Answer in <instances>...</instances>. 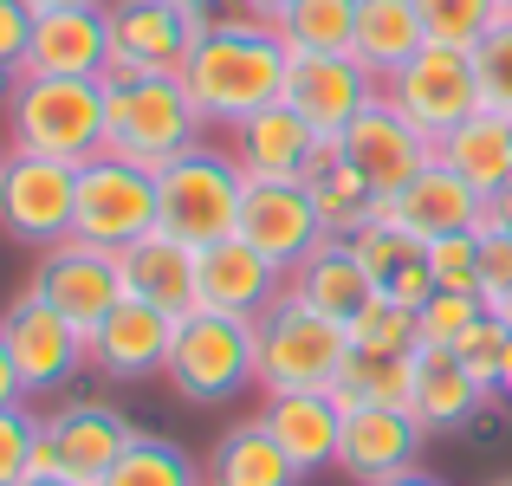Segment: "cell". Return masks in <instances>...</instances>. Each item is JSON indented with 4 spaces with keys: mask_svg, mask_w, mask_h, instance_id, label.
I'll return each instance as SVG.
<instances>
[{
    "mask_svg": "<svg viewBox=\"0 0 512 486\" xmlns=\"http://www.w3.org/2000/svg\"><path fill=\"white\" fill-rule=\"evenodd\" d=\"M376 91L383 85H376L357 59H292V72H286V104L318 137H344L350 117H357Z\"/></svg>",
    "mask_w": 512,
    "mask_h": 486,
    "instance_id": "44dd1931",
    "label": "cell"
},
{
    "mask_svg": "<svg viewBox=\"0 0 512 486\" xmlns=\"http://www.w3.org/2000/svg\"><path fill=\"white\" fill-rule=\"evenodd\" d=\"M344 331H350V350L409 357V350H422V305H402V299H383V292H370V305H363V312L350 318Z\"/></svg>",
    "mask_w": 512,
    "mask_h": 486,
    "instance_id": "e575fe53",
    "label": "cell"
},
{
    "mask_svg": "<svg viewBox=\"0 0 512 486\" xmlns=\"http://www.w3.org/2000/svg\"><path fill=\"white\" fill-rule=\"evenodd\" d=\"M0 344H7V357H13L20 396H52V389H65L91 363L85 331L65 312H52L39 292H20V299L0 312Z\"/></svg>",
    "mask_w": 512,
    "mask_h": 486,
    "instance_id": "7c38bea8",
    "label": "cell"
},
{
    "mask_svg": "<svg viewBox=\"0 0 512 486\" xmlns=\"http://www.w3.org/2000/svg\"><path fill=\"white\" fill-rule=\"evenodd\" d=\"M240 201H247V169L227 143H195L188 156L156 169V227L188 247H214L234 234Z\"/></svg>",
    "mask_w": 512,
    "mask_h": 486,
    "instance_id": "5b68a950",
    "label": "cell"
},
{
    "mask_svg": "<svg viewBox=\"0 0 512 486\" xmlns=\"http://www.w3.org/2000/svg\"><path fill=\"white\" fill-rule=\"evenodd\" d=\"M78 221V169L33 150H7L0 162V234L26 247H59Z\"/></svg>",
    "mask_w": 512,
    "mask_h": 486,
    "instance_id": "9c48e42d",
    "label": "cell"
},
{
    "mask_svg": "<svg viewBox=\"0 0 512 486\" xmlns=\"http://www.w3.org/2000/svg\"><path fill=\"white\" fill-rule=\"evenodd\" d=\"M117 273H124L130 299L156 305V312H169V318H188L201 305L195 299V247L163 234V227H150L143 240H130V247L117 253Z\"/></svg>",
    "mask_w": 512,
    "mask_h": 486,
    "instance_id": "cb8c5ba5",
    "label": "cell"
},
{
    "mask_svg": "<svg viewBox=\"0 0 512 486\" xmlns=\"http://www.w3.org/2000/svg\"><path fill=\"white\" fill-rule=\"evenodd\" d=\"M299 182H305V195H312V208H318V221H325V234L350 240L357 227H370V221H376V188L363 182L357 169H350V156H344V143H338V137L318 143Z\"/></svg>",
    "mask_w": 512,
    "mask_h": 486,
    "instance_id": "83f0119b",
    "label": "cell"
},
{
    "mask_svg": "<svg viewBox=\"0 0 512 486\" xmlns=\"http://www.w3.org/2000/svg\"><path fill=\"white\" fill-rule=\"evenodd\" d=\"M234 234L253 240L279 273H292L318 240H331L325 221H318V208H312V195H305V182H247Z\"/></svg>",
    "mask_w": 512,
    "mask_h": 486,
    "instance_id": "e0dca14e",
    "label": "cell"
},
{
    "mask_svg": "<svg viewBox=\"0 0 512 486\" xmlns=\"http://www.w3.org/2000/svg\"><path fill=\"white\" fill-rule=\"evenodd\" d=\"M169 344H175V318L156 312L143 299H124L98 331L85 337L91 370L111 376V383H150V376L169 370Z\"/></svg>",
    "mask_w": 512,
    "mask_h": 486,
    "instance_id": "d6986e66",
    "label": "cell"
},
{
    "mask_svg": "<svg viewBox=\"0 0 512 486\" xmlns=\"http://www.w3.org/2000/svg\"><path fill=\"white\" fill-rule=\"evenodd\" d=\"M493 486H512V480H493Z\"/></svg>",
    "mask_w": 512,
    "mask_h": 486,
    "instance_id": "11a10c76",
    "label": "cell"
},
{
    "mask_svg": "<svg viewBox=\"0 0 512 486\" xmlns=\"http://www.w3.org/2000/svg\"><path fill=\"white\" fill-rule=\"evenodd\" d=\"M383 486H448V480H435L428 467H409V474H396V480H383Z\"/></svg>",
    "mask_w": 512,
    "mask_h": 486,
    "instance_id": "7dc6e473",
    "label": "cell"
},
{
    "mask_svg": "<svg viewBox=\"0 0 512 486\" xmlns=\"http://www.w3.org/2000/svg\"><path fill=\"white\" fill-rule=\"evenodd\" d=\"M111 65L104 78H156V72H182V59L195 52V39L208 33L214 13L175 7V0H111Z\"/></svg>",
    "mask_w": 512,
    "mask_h": 486,
    "instance_id": "30bf717a",
    "label": "cell"
},
{
    "mask_svg": "<svg viewBox=\"0 0 512 486\" xmlns=\"http://www.w3.org/2000/svg\"><path fill=\"white\" fill-rule=\"evenodd\" d=\"M428 273H435V292H480V227L474 234L428 240ZM480 299H487V292H480Z\"/></svg>",
    "mask_w": 512,
    "mask_h": 486,
    "instance_id": "74e56055",
    "label": "cell"
},
{
    "mask_svg": "<svg viewBox=\"0 0 512 486\" xmlns=\"http://www.w3.org/2000/svg\"><path fill=\"white\" fill-rule=\"evenodd\" d=\"M428 428L415 409H344V441H338V474L357 486H383L409 467H422Z\"/></svg>",
    "mask_w": 512,
    "mask_h": 486,
    "instance_id": "ac0fdd59",
    "label": "cell"
},
{
    "mask_svg": "<svg viewBox=\"0 0 512 486\" xmlns=\"http://www.w3.org/2000/svg\"><path fill=\"white\" fill-rule=\"evenodd\" d=\"M104 65H111V20H104V7L39 13L26 72H39V78H104Z\"/></svg>",
    "mask_w": 512,
    "mask_h": 486,
    "instance_id": "d4e9b609",
    "label": "cell"
},
{
    "mask_svg": "<svg viewBox=\"0 0 512 486\" xmlns=\"http://www.w3.org/2000/svg\"><path fill=\"white\" fill-rule=\"evenodd\" d=\"M175 7H195V13H214L221 0H175Z\"/></svg>",
    "mask_w": 512,
    "mask_h": 486,
    "instance_id": "816d5d0a",
    "label": "cell"
},
{
    "mask_svg": "<svg viewBox=\"0 0 512 486\" xmlns=\"http://www.w3.org/2000/svg\"><path fill=\"white\" fill-rule=\"evenodd\" d=\"M344 156H350V169L363 175V182L376 188V201L383 195H396V188H409L415 175L435 162V137H422V130L409 124V117L396 111V104L376 91L370 104H363L357 117H350V130H344Z\"/></svg>",
    "mask_w": 512,
    "mask_h": 486,
    "instance_id": "5bb4252c",
    "label": "cell"
},
{
    "mask_svg": "<svg viewBox=\"0 0 512 486\" xmlns=\"http://www.w3.org/2000/svg\"><path fill=\"white\" fill-rule=\"evenodd\" d=\"M350 363V331L299 299H279L260 318V396L273 389H331Z\"/></svg>",
    "mask_w": 512,
    "mask_h": 486,
    "instance_id": "8992f818",
    "label": "cell"
},
{
    "mask_svg": "<svg viewBox=\"0 0 512 486\" xmlns=\"http://www.w3.org/2000/svg\"><path fill=\"white\" fill-rule=\"evenodd\" d=\"M0 162H7V150H0Z\"/></svg>",
    "mask_w": 512,
    "mask_h": 486,
    "instance_id": "9f6ffc18",
    "label": "cell"
},
{
    "mask_svg": "<svg viewBox=\"0 0 512 486\" xmlns=\"http://www.w3.org/2000/svg\"><path fill=\"white\" fill-rule=\"evenodd\" d=\"M506 344H512V324L506 318H493V312H480L474 324H467V337L454 344V357L467 363V370L480 376V383L500 396V370H506Z\"/></svg>",
    "mask_w": 512,
    "mask_h": 486,
    "instance_id": "f35d334b",
    "label": "cell"
},
{
    "mask_svg": "<svg viewBox=\"0 0 512 486\" xmlns=\"http://www.w3.org/2000/svg\"><path fill=\"white\" fill-rule=\"evenodd\" d=\"M500 7H506V13H512V0H500Z\"/></svg>",
    "mask_w": 512,
    "mask_h": 486,
    "instance_id": "db71d44e",
    "label": "cell"
},
{
    "mask_svg": "<svg viewBox=\"0 0 512 486\" xmlns=\"http://www.w3.org/2000/svg\"><path fill=\"white\" fill-rule=\"evenodd\" d=\"M65 7H111V0H33V13H65Z\"/></svg>",
    "mask_w": 512,
    "mask_h": 486,
    "instance_id": "c3c4849f",
    "label": "cell"
},
{
    "mask_svg": "<svg viewBox=\"0 0 512 486\" xmlns=\"http://www.w3.org/2000/svg\"><path fill=\"white\" fill-rule=\"evenodd\" d=\"M299 480H305V474H299V461L279 448V435L260 422V415L234 422L221 441H214L208 486H299Z\"/></svg>",
    "mask_w": 512,
    "mask_h": 486,
    "instance_id": "f546056e",
    "label": "cell"
},
{
    "mask_svg": "<svg viewBox=\"0 0 512 486\" xmlns=\"http://www.w3.org/2000/svg\"><path fill=\"white\" fill-rule=\"evenodd\" d=\"M260 422L279 435V448L299 461V474H325L338 467L344 441V402L331 389H273L260 409Z\"/></svg>",
    "mask_w": 512,
    "mask_h": 486,
    "instance_id": "7402d4cb",
    "label": "cell"
},
{
    "mask_svg": "<svg viewBox=\"0 0 512 486\" xmlns=\"http://www.w3.org/2000/svg\"><path fill=\"white\" fill-rule=\"evenodd\" d=\"M292 59H350L357 46V0H292L273 26Z\"/></svg>",
    "mask_w": 512,
    "mask_h": 486,
    "instance_id": "1f68e13d",
    "label": "cell"
},
{
    "mask_svg": "<svg viewBox=\"0 0 512 486\" xmlns=\"http://www.w3.org/2000/svg\"><path fill=\"white\" fill-rule=\"evenodd\" d=\"M318 143H325V137H318V130L305 124L286 98L227 130V150H234L240 169H247V182H299Z\"/></svg>",
    "mask_w": 512,
    "mask_h": 486,
    "instance_id": "ffe728a7",
    "label": "cell"
},
{
    "mask_svg": "<svg viewBox=\"0 0 512 486\" xmlns=\"http://www.w3.org/2000/svg\"><path fill=\"white\" fill-rule=\"evenodd\" d=\"M33 0H0V78H26V52H33Z\"/></svg>",
    "mask_w": 512,
    "mask_h": 486,
    "instance_id": "b9f144b4",
    "label": "cell"
},
{
    "mask_svg": "<svg viewBox=\"0 0 512 486\" xmlns=\"http://www.w3.org/2000/svg\"><path fill=\"white\" fill-rule=\"evenodd\" d=\"M156 227V169L98 150L91 162H78V221L72 240L104 253H124L130 240H143Z\"/></svg>",
    "mask_w": 512,
    "mask_h": 486,
    "instance_id": "52a82bcc",
    "label": "cell"
},
{
    "mask_svg": "<svg viewBox=\"0 0 512 486\" xmlns=\"http://www.w3.org/2000/svg\"><path fill=\"white\" fill-rule=\"evenodd\" d=\"M487 221H493V227H506V234H512V188H500V195L487 201Z\"/></svg>",
    "mask_w": 512,
    "mask_h": 486,
    "instance_id": "bcb514c9",
    "label": "cell"
},
{
    "mask_svg": "<svg viewBox=\"0 0 512 486\" xmlns=\"http://www.w3.org/2000/svg\"><path fill=\"white\" fill-rule=\"evenodd\" d=\"M500 396L512 402V344H506V370H500Z\"/></svg>",
    "mask_w": 512,
    "mask_h": 486,
    "instance_id": "f907efd6",
    "label": "cell"
},
{
    "mask_svg": "<svg viewBox=\"0 0 512 486\" xmlns=\"http://www.w3.org/2000/svg\"><path fill=\"white\" fill-rule=\"evenodd\" d=\"M383 98L409 117L422 137H448L454 124L480 111V65H474V46H441L428 39L402 72L383 78Z\"/></svg>",
    "mask_w": 512,
    "mask_h": 486,
    "instance_id": "ba28073f",
    "label": "cell"
},
{
    "mask_svg": "<svg viewBox=\"0 0 512 486\" xmlns=\"http://www.w3.org/2000/svg\"><path fill=\"white\" fill-rule=\"evenodd\" d=\"M350 247H357L363 273H370V286L383 292V299L422 305L428 292H435V273H428V240L402 234V227H389V221H370V227L350 234Z\"/></svg>",
    "mask_w": 512,
    "mask_h": 486,
    "instance_id": "f1b7e54d",
    "label": "cell"
},
{
    "mask_svg": "<svg viewBox=\"0 0 512 486\" xmlns=\"http://www.w3.org/2000/svg\"><path fill=\"white\" fill-rule=\"evenodd\" d=\"M487 402H493V389L480 383L454 350H441V344L415 350V402L409 409L428 435H461V428H474L480 415H487Z\"/></svg>",
    "mask_w": 512,
    "mask_h": 486,
    "instance_id": "603a6c76",
    "label": "cell"
},
{
    "mask_svg": "<svg viewBox=\"0 0 512 486\" xmlns=\"http://www.w3.org/2000/svg\"><path fill=\"white\" fill-rule=\"evenodd\" d=\"M376 221L402 227V234L415 240H441V234H474L480 221H487V195L480 188H467L461 175L448 169V162H428L422 175H415L409 188H396V195L376 201Z\"/></svg>",
    "mask_w": 512,
    "mask_h": 486,
    "instance_id": "2e32d148",
    "label": "cell"
},
{
    "mask_svg": "<svg viewBox=\"0 0 512 486\" xmlns=\"http://www.w3.org/2000/svg\"><path fill=\"white\" fill-rule=\"evenodd\" d=\"M435 156L448 162L467 188H480V195L493 201L500 188H512V117L480 104L467 124H454L448 137H435Z\"/></svg>",
    "mask_w": 512,
    "mask_h": 486,
    "instance_id": "4316f807",
    "label": "cell"
},
{
    "mask_svg": "<svg viewBox=\"0 0 512 486\" xmlns=\"http://www.w3.org/2000/svg\"><path fill=\"white\" fill-rule=\"evenodd\" d=\"M474 65H480V104L512 117V13L474 46Z\"/></svg>",
    "mask_w": 512,
    "mask_h": 486,
    "instance_id": "ab89813d",
    "label": "cell"
},
{
    "mask_svg": "<svg viewBox=\"0 0 512 486\" xmlns=\"http://www.w3.org/2000/svg\"><path fill=\"white\" fill-rule=\"evenodd\" d=\"M415 7H422L428 39H441V46H480L506 20L500 0H415Z\"/></svg>",
    "mask_w": 512,
    "mask_h": 486,
    "instance_id": "d590c367",
    "label": "cell"
},
{
    "mask_svg": "<svg viewBox=\"0 0 512 486\" xmlns=\"http://www.w3.org/2000/svg\"><path fill=\"white\" fill-rule=\"evenodd\" d=\"M13 402H26V396H20V376H13L7 344H0V409H13Z\"/></svg>",
    "mask_w": 512,
    "mask_h": 486,
    "instance_id": "f6af8a7d",
    "label": "cell"
},
{
    "mask_svg": "<svg viewBox=\"0 0 512 486\" xmlns=\"http://www.w3.org/2000/svg\"><path fill=\"white\" fill-rule=\"evenodd\" d=\"M195 143H208L195 98L175 72L156 78H104V150L163 169V162L188 156Z\"/></svg>",
    "mask_w": 512,
    "mask_h": 486,
    "instance_id": "3957f363",
    "label": "cell"
},
{
    "mask_svg": "<svg viewBox=\"0 0 512 486\" xmlns=\"http://www.w3.org/2000/svg\"><path fill=\"white\" fill-rule=\"evenodd\" d=\"M104 486H208V467L163 435H137L124 448V461L104 474Z\"/></svg>",
    "mask_w": 512,
    "mask_h": 486,
    "instance_id": "836d02e7",
    "label": "cell"
},
{
    "mask_svg": "<svg viewBox=\"0 0 512 486\" xmlns=\"http://www.w3.org/2000/svg\"><path fill=\"white\" fill-rule=\"evenodd\" d=\"M480 312H487V299H480V292H428V299H422V344L454 350Z\"/></svg>",
    "mask_w": 512,
    "mask_h": 486,
    "instance_id": "60d3db41",
    "label": "cell"
},
{
    "mask_svg": "<svg viewBox=\"0 0 512 486\" xmlns=\"http://www.w3.org/2000/svg\"><path fill=\"white\" fill-rule=\"evenodd\" d=\"M26 292H39L52 312H65L85 337L130 299V292H124V273H117V253L85 247V240L39 247V266H33V286H26Z\"/></svg>",
    "mask_w": 512,
    "mask_h": 486,
    "instance_id": "4fadbf2b",
    "label": "cell"
},
{
    "mask_svg": "<svg viewBox=\"0 0 512 486\" xmlns=\"http://www.w3.org/2000/svg\"><path fill=\"white\" fill-rule=\"evenodd\" d=\"M195 299H201V312L266 318L286 299V273H279L253 240L227 234V240H214V247H195Z\"/></svg>",
    "mask_w": 512,
    "mask_h": 486,
    "instance_id": "9a60e30c",
    "label": "cell"
},
{
    "mask_svg": "<svg viewBox=\"0 0 512 486\" xmlns=\"http://www.w3.org/2000/svg\"><path fill=\"white\" fill-rule=\"evenodd\" d=\"M7 150L52 162H91L104 150V78H13L7 91Z\"/></svg>",
    "mask_w": 512,
    "mask_h": 486,
    "instance_id": "7a4b0ae2",
    "label": "cell"
},
{
    "mask_svg": "<svg viewBox=\"0 0 512 486\" xmlns=\"http://www.w3.org/2000/svg\"><path fill=\"white\" fill-rule=\"evenodd\" d=\"M234 7H240V13H253V20H266V26H279L292 0H234Z\"/></svg>",
    "mask_w": 512,
    "mask_h": 486,
    "instance_id": "ee69618b",
    "label": "cell"
},
{
    "mask_svg": "<svg viewBox=\"0 0 512 486\" xmlns=\"http://www.w3.org/2000/svg\"><path fill=\"white\" fill-rule=\"evenodd\" d=\"M20 486H78V480H65V474H33V480H20Z\"/></svg>",
    "mask_w": 512,
    "mask_h": 486,
    "instance_id": "681fc988",
    "label": "cell"
},
{
    "mask_svg": "<svg viewBox=\"0 0 512 486\" xmlns=\"http://www.w3.org/2000/svg\"><path fill=\"white\" fill-rule=\"evenodd\" d=\"M39 428H46V415H33L26 402L0 409V486L33 480V461H39Z\"/></svg>",
    "mask_w": 512,
    "mask_h": 486,
    "instance_id": "8d00e7d4",
    "label": "cell"
},
{
    "mask_svg": "<svg viewBox=\"0 0 512 486\" xmlns=\"http://www.w3.org/2000/svg\"><path fill=\"white\" fill-rule=\"evenodd\" d=\"M137 435H143V428H130L124 409L78 396V402H65V409L46 415L33 474H65V480H78V486H104V474L124 461V448Z\"/></svg>",
    "mask_w": 512,
    "mask_h": 486,
    "instance_id": "8fae6325",
    "label": "cell"
},
{
    "mask_svg": "<svg viewBox=\"0 0 512 486\" xmlns=\"http://www.w3.org/2000/svg\"><path fill=\"white\" fill-rule=\"evenodd\" d=\"M163 383L195 409H214L240 389H260V318L201 312V305L188 318H175Z\"/></svg>",
    "mask_w": 512,
    "mask_h": 486,
    "instance_id": "277c9868",
    "label": "cell"
},
{
    "mask_svg": "<svg viewBox=\"0 0 512 486\" xmlns=\"http://www.w3.org/2000/svg\"><path fill=\"white\" fill-rule=\"evenodd\" d=\"M422 46H428V26H422V7H415V0H357V46H350V59H357L376 85H383L389 72H402Z\"/></svg>",
    "mask_w": 512,
    "mask_h": 486,
    "instance_id": "4dcf8cb0",
    "label": "cell"
},
{
    "mask_svg": "<svg viewBox=\"0 0 512 486\" xmlns=\"http://www.w3.org/2000/svg\"><path fill=\"white\" fill-rule=\"evenodd\" d=\"M480 292H487V305L512 299V234L493 221H480Z\"/></svg>",
    "mask_w": 512,
    "mask_h": 486,
    "instance_id": "7bdbcfd3",
    "label": "cell"
},
{
    "mask_svg": "<svg viewBox=\"0 0 512 486\" xmlns=\"http://www.w3.org/2000/svg\"><path fill=\"white\" fill-rule=\"evenodd\" d=\"M7 91H13V85H7V78H0V98H7Z\"/></svg>",
    "mask_w": 512,
    "mask_h": 486,
    "instance_id": "f5cc1de1",
    "label": "cell"
},
{
    "mask_svg": "<svg viewBox=\"0 0 512 486\" xmlns=\"http://www.w3.org/2000/svg\"><path fill=\"white\" fill-rule=\"evenodd\" d=\"M370 273H363V260H357V247L350 240H318L312 253H305L299 266L286 273V299H299V305H312V312H325V318H338L350 324L370 305Z\"/></svg>",
    "mask_w": 512,
    "mask_h": 486,
    "instance_id": "484cf974",
    "label": "cell"
},
{
    "mask_svg": "<svg viewBox=\"0 0 512 486\" xmlns=\"http://www.w3.org/2000/svg\"><path fill=\"white\" fill-rule=\"evenodd\" d=\"M286 72H292V52L286 39L273 33L266 20H253V13H214L208 33L195 39V52L182 59V85L188 98H195L201 124L208 130H234L247 124L253 111H266V104L286 98Z\"/></svg>",
    "mask_w": 512,
    "mask_h": 486,
    "instance_id": "6da1fadb",
    "label": "cell"
},
{
    "mask_svg": "<svg viewBox=\"0 0 512 486\" xmlns=\"http://www.w3.org/2000/svg\"><path fill=\"white\" fill-rule=\"evenodd\" d=\"M331 396H338L344 409H409V402H415V350H409V357L350 350V363L338 370Z\"/></svg>",
    "mask_w": 512,
    "mask_h": 486,
    "instance_id": "d6a6232c",
    "label": "cell"
}]
</instances>
